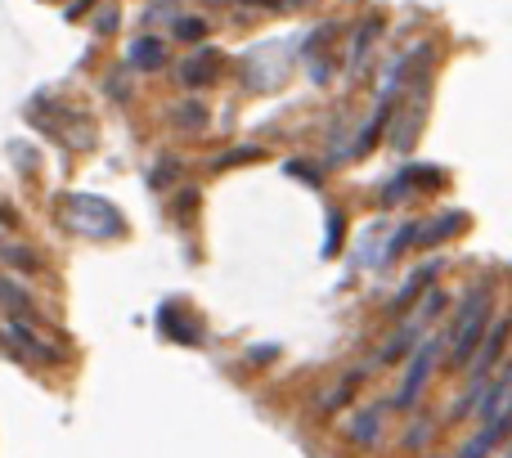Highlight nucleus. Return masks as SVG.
Returning a JSON list of instances; mask_svg holds the SVG:
<instances>
[{
  "mask_svg": "<svg viewBox=\"0 0 512 458\" xmlns=\"http://www.w3.org/2000/svg\"><path fill=\"white\" fill-rule=\"evenodd\" d=\"M5 342L18 346V351H27L32 360H59V351H54V346H45L41 337L23 324V319H5Z\"/></svg>",
  "mask_w": 512,
  "mask_h": 458,
  "instance_id": "6",
  "label": "nucleus"
},
{
  "mask_svg": "<svg viewBox=\"0 0 512 458\" xmlns=\"http://www.w3.org/2000/svg\"><path fill=\"white\" fill-rule=\"evenodd\" d=\"M427 436H432V423H414V427H409V436H405V445H409V450H423Z\"/></svg>",
  "mask_w": 512,
  "mask_h": 458,
  "instance_id": "24",
  "label": "nucleus"
},
{
  "mask_svg": "<svg viewBox=\"0 0 512 458\" xmlns=\"http://www.w3.org/2000/svg\"><path fill=\"white\" fill-rule=\"evenodd\" d=\"M436 274H441V261H427L423 270H418L414 279H409L405 288L396 292V306H391V310H396V315H405V310L414 306V297H418V292H423V288H432V279H436Z\"/></svg>",
  "mask_w": 512,
  "mask_h": 458,
  "instance_id": "9",
  "label": "nucleus"
},
{
  "mask_svg": "<svg viewBox=\"0 0 512 458\" xmlns=\"http://www.w3.org/2000/svg\"><path fill=\"white\" fill-rule=\"evenodd\" d=\"M463 225H468V216H463V212H445V216H436V221L432 225H418V229H423V234H418V243H436V238H450V234H459V229Z\"/></svg>",
  "mask_w": 512,
  "mask_h": 458,
  "instance_id": "11",
  "label": "nucleus"
},
{
  "mask_svg": "<svg viewBox=\"0 0 512 458\" xmlns=\"http://www.w3.org/2000/svg\"><path fill=\"white\" fill-rule=\"evenodd\" d=\"M508 418H512V414H508ZM508 418H499V423H486V427H481V432L459 450V458H490V450H495V445L508 436Z\"/></svg>",
  "mask_w": 512,
  "mask_h": 458,
  "instance_id": "7",
  "label": "nucleus"
},
{
  "mask_svg": "<svg viewBox=\"0 0 512 458\" xmlns=\"http://www.w3.org/2000/svg\"><path fill=\"white\" fill-rule=\"evenodd\" d=\"M162 63H167V45H162L158 36H140V41L131 45V68L153 72V68H162Z\"/></svg>",
  "mask_w": 512,
  "mask_h": 458,
  "instance_id": "10",
  "label": "nucleus"
},
{
  "mask_svg": "<svg viewBox=\"0 0 512 458\" xmlns=\"http://www.w3.org/2000/svg\"><path fill=\"white\" fill-rule=\"evenodd\" d=\"M504 346H508V319H495L481 337V355H477V378H490L499 360H504Z\"/></svg>",
  "mask_w": 512,
  "mask_h": 458,
  "instance_id": "5",
  "label": "nucleus"
},
{
  "mask_svg": "<svg viewBox=\"0 0 512 458\" xmlns=\"http://www.w3.org/2000/svg\"><path fill=\"white\" fill-rule=\"evenodd\" d=\"M0 221H9V225H14V212H9V207H0Z\"/></svg>",
  "mask_w": 512,
  "mask_h": 458,
  "instance_id": "26",
  "label": "nucleus"
},
{
  "mask_svg": "<svg viewBox=\"0 0 512 458\" xmlns=\"http://www.w3.org/2000/svg\"><path fill=\"white\" fill-rule=\"evenodd\" d=\"M0 306H5L9 315H32V297H27V288H18V283L5 279V274H0Z\"/></svg>",
  "mask_w": 512,
  "mask_h": 458,
  "instance_id": "12",
  "label": "nucleus"
},
{
  "mask_svg": "<svg viewBox=\"0 0 512 458\" xmlns=\"http://www.w3.org/2000/svg\"><path fill=\"white\" fill-rule=\"evenodd\" d=\"M261 158V149H252V144H243V149H230V153H221V158L212 162L216 171H225V167H243V162H256Z\"/></svg>",
  "mask_w": 512,
  "mask_h": 458,
  "instance_id": "18",
  "label": "nucleus"
},
{
  "mask_svg": "<svg viewBox=\"0 0 512 458\" xmlns=\"http://www.w3.org/2000/svg\"><path fill=\"white\" fill-rule=\"evenodd\" d=\"M216 77H221V50H212V45H203L180 68V86L185 90H207V86H216Z\"/></svg>",
  "mask_w": 512,
  "mask_h": 458,
  "instance_id": "4",
  "label": "nucleus"
},
{
  "mask_svg": "<svg viewBox=\"0 0 512 458\" xmlns=\"http://www.w3.org/2000/svg\"><path fill=\"white\" fill-rule=\"evenodd\" d=\"M445 301H450V297H445V292H427V297H423V310H418V315H414V324H418V328H423V324H432V319L445 310Z\"/></svg>",
  "mask_w": 512,
  "mask_h": 458,
  "instance_id": "20",
  "label": "nucleus"
},
{
  "mask_svg": "<svg viewBox=\"0 0 512 458\" xmlns=\"http://www.w3.org/2000/svg\"><path fill=\"white\" fill-rule=\"evenodd\" d=\"M373 32H378V23H364V27H360V36H355V45H351V77H360V68H364V50H369Z\"/></svg>",
  "mask_w": 512,
  "mask_h": 458,
  "instance_id": "16",
  "label": "nucleus"
},
{
  "mask_svg": "<svg viewBox=\"0 0 512 458\" xmlns=\"http://www.w3.org/2000/svg\"><path fill=\"white\" fill-rule=\"evenodd\" d=\"M158 324L171 333V342H185V346H198V342H203V337H198V328H194V324H180L176 310H171V306H167V310H158Z\"/></svg>",
  "mask_w": 512,
  "mask_h": 458,
  "instance_id": "14",
  "label": "nucleus"
},
{
  "mask_svg": "<svg viewBox=\"0 0 512 458\" xmlns=\"http://www.w3.org/2000/svg\"><path fill=\"white\" fill-rule=\"evenodd\" d=\"M355 382H360V373H351V378H346V382H342V387H337V391H333V396H328V400H324V409H328V414H333V409H337V405H346V400H351Z\"/></svg>",
  "mask_w": 512,
  "mask_h": 458,
  "instance_id": "23",
  "label": "nucleus"
},
{
  "mask_svg": "<svg viewBox=\"0 0 512 458\" xmlns=\"http://www.w3.org/2000/svg\"><path fill=\"white\" fill-rule=\"evenodd\" d=\"M409 243H418V225H405V229H400V234H391V243L382 247V256H387V261H391V256H400Z\"/></svg>",
  "mask_w": 512,
  "mask_h": 458,
  "instance_id": "21",
  "label": "nucleus"
},
{
  "mask_svg": "<svg viewBox=\"0 0 512 458\" xmlns=\"http://www.w3.org/2000/svg\"><path fill=\"white\" fill-rule=\"evenodd\" d=\"M176 126H180V131H203V126H207V108L203 104L176 108Z\"/></svg>",
  "mask_w": 512,
  "mask_h": 458,
  "instance_id": "17",
  "label": "nucleus"
},
{
  "mask_svg": "<svg viewBox=\"0 0 512 458\" xmlns=\"http://www.w3.org/2000/svg\"><path fill=\"white\" fill-rule=\"evenodd\" d=\"M0 261H9V265H14V270H23V274H36V270H41V256H36L32 247L5 243V238H0Z\"/></svg>",
  "mask_w": 512,
  "mask_h": 458,
  "instance_id": "13",
  "label": "nucleus"
},
{
  "mask_svg": "<svg viewBox=\"0 0 512 458\" xmlns=\"http://www.w3.org/2000/svg\"><path fill=\"white\" fill-rule=\"evenodd\" d=\"M176 36H180V41H203V36H207V23H203V18H180V23H176Z\"/></svg>",
  "mask_w": 512,
  "mask_h": 458,
  "instance_id": "22",
  "label": "nucleus"
},
{
  "mask_svg": "<svg viewBox=\"0 0 512 458\" xmlns=\"http://www.w3.org/2000/svg\"><path fill=\"white\" fill-rule=\"evenodd\" d=\"M436 360H441V333H427L423 342H418L414 360H409V369H405V382H400V391H396V400H391V405H396V409H414L418 396L427 391V382H432Z\"/></svg>",
  "mask_w": 512,
  "mask_h": 458,
  "instance_id": "3",
  "label": "nucleus"
},
{
  "mask_svg": "<svg viewBox=\"0 0 512 458\" xmlns=\"http://www.w3.org/2000/svg\"><path fill=\"white\" fill-rule=\"evenodd\" d=\"M414 342H418V324H405V328L396 333V342L382 351V360L391 364V360H400V355H409V351H414Z\"/></svg>",
  "mask_w": 512,
  "mask_h": 458,
  "instance_id": "15",
  "label": "nucleus"
},
{
  "mask_svg": "<svg viewBox=\"0 0 512 458\" xmlns=\"http://www.w3.org/2000/svg\"><path fill=\"white\" fill-rule=\"evenodd\" d=\"M239 5H261V9H292L301 0H239Z\"/></svg>",
  "mask_w": 512,
  "mask_h": 458,
  "instance_id": "25",
  "label": "nucleus"
},
{
  "mask_svg": "<svg viewBox=\"0 0 512 458\" xmlns=\"http://www.w3.org/2000/svg\"><path fill=\"white\" fill-rule=\"evenodd\" d=\"M486 315H490V292L486 288L472 292V297L459 306V319H454V346H450V355H454L459 369L472 360V351H477L481 337H486Z\"/></svg>",
  "mask_w": 512,
  "mask_h": 458,
  "instance_id": "2",
  "label": "nucleus"
},
{
  "mask_svg": "<svg viewBox=\"0 0 512 458\" xmlns=\"http://www.w3.org/2000/svg\"><path fill=\"white\" fill-rule=\"evenodd\" d=\"M342 229H346V216H342V212H328V238H324V247H319V252L333 256L337 247H342V238H346Z\"/></svg>",
  "mask_w": 512,
  "mask_h": 458,
  "instance_id": "19",
  "label": "nucleus"
},
{
  "mask_svg": "<svg viewBox=\"0 0 512 458\" xmlns=\"http://www.w3.org/2000/svg\"><path fill=\"white\" fill-rule=\"evenodd\" d=\"M382 409H387V405H373V409H360V414H355V423H351V441L360 445V450L378 445V436H382Z\"/></svg>",
  "mask_w": 512,
  "mask_h": 458,
  "instance_id": "8",
  "label": "nucleus"
},
{
  "mask_svg": "<svg viewBox=\"0 0 512 458\" xmlns=\"http://www.w3.org/2000/svg\"><path fill=\"white\" fill-rule=\"evenodd\" d=\"M63 221L86 238H122L126 216L99 194H63Z\"/></svg>",
  "mask_w": 512,
  "mask_h": 458,
  "instance_id": "1",
  "label": "nucleus"
}]
</instances>
